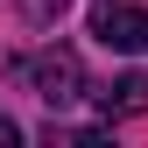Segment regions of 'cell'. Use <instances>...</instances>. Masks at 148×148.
Instances as JSON below:
<instances>
[{
	"mask_svg": "<svg viewBox=\"0 0 148 148\" xmlns=\"http://www.w3.org/2000/svg\"><path fill=\"white\" fill-rule=\"evenodd\" d=\"M14 71H21V85L49 106V113H57V106H71V99H85V64H78V49H64V42H49V49H35V57H21Z\"/></svg>",
	"mask_w": 148,
	"mask_h": 148,
	"instance_id": "obj_1",
	"label": "cell"
},
{
	"mask_svg": "<svg viewBox=\"0 0 148 148\" xmlns=\"http://www.w3.org/2000/svg\"><path fill=\"white\" fill-rule=\"evenodd\" d=\"M99 113H106V120H134V113H148V71L113 78V85L99 92Z\"/></svg>",
	"mask_w": 148,
	"mask_h": 148,
	"instance_id": "obj_3",
	"label": "cell"
},
{
	"mask_svg": "<svg viewBox=\"0 0 148 148\" xmlns=\"http://www.w3.org/2000/svg\"><path fill=\"white\" fill-rule=\"evenodd\" d=\"M64 7H71V0H21V14H28L35 28H49V21H64Z\"/></svg>",
	"mask_w": 148,
	"mask_h": 148,
	"instance_id": "obj_4",
	"label": "cell"
},
{
	"mask_svg": "<svg viewBox=\"0 0 148 148\" xmlns=\"http://www.w3.org/2000/svg\"><path fill=\"white\" fill-rule=\"evenodd\" d=\"M14 141H21V127H14L7 113H0V148H14Z\"/></svg>",
	"mask_w": 148,
	"mask_h": 148,
	"instance_id": "obj_5",
	"label": "cell"
},
{
	"mask_svg": "<svg viewBox=\"0 0 148 148\" xmlns=\"http://www.w3.org/2000/svg\"><path fill=\"white\" fill-rule=\"evenodd\" d=\"M92 35L120 57H148V7H127V0H106L92 14Z\"/></svg>",
	"mask_w": 148,
	"mask_h": 148,
	"instance_id": "obj_2",
	"label": "cell"
}]
</instances>
